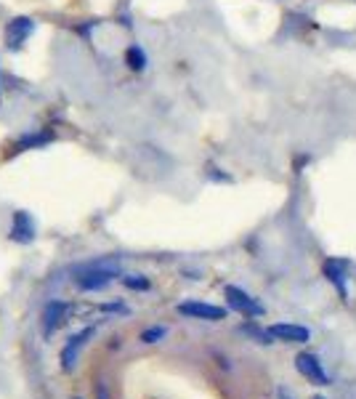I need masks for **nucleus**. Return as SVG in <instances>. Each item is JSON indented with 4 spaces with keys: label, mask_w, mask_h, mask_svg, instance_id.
Masks as SVG:
<instances>
[{
    "label": "nucleus",
    "mask_w": 356,
    "mask_h": 399,
    "mask_svg": "<svg viewBox=\"0 0 356 399\" xmlns=\"http://www.w3.org/2000/svg\"><path fill=\"white\" fill-rule=\"evenodd\" d=\"M343 269H346V264H343V261H327V264H325V272H327V277H330V282H335V285H338V293H341V296H346Z\"/></svg>",
    "instance_id": "9b49d317"
},
{
    "label": "nucleus",
    "mask_w": 356,
    "mask_h": 399,
    "mask_svg": "<svg viewBox=\"0 0 356 399\" xmlns=\"http://www.w3.org/2000/svg\"><path fill=\"white\" fill-rule=\"evenodd\" d=\"M120 280H122L125 288H131V290H141V293L149 290V280L144 277V274H122Z\"/></svg>",
    "instance_id": "f8f14e48"
},
{
    "label": "nucleus",
    "mask_w": 356,
    "mask_h": 399,
    "mask_svg": "<svg viewBox=\"0 0 356 399\" xmlns=\"http://www.w3.org/2000/svg\"><path fill=\"white\" fill-rule=\"evenodd\" d=\"M70 311V304H64V301H51L43 311V327L45 333H54L56 327L61 325V317Z\"/></svg>",
    "instance_id": "1a4fd4ad"
},
{
    "label": "nucleus",
    "mask_w": 356,
    "mask_h": 399,
    "mask_svg": "<svg viewBox=\"0 0 356 399\" xmlns=\"http://www.w3.org/2000/svg\"><path fill=\"white\" fill-rule=\"evenodd\" d=\"M32 30H35V19H30V16H19L14 22H8V27H6V43L16 51V48L24 45V40L32 35Z\"/></svg>",
    "instance_id": "423d86ee"
},
{
    "label": "nucleus",
    "mask_w": 356,
    "mask_h": 399,
    "mask_svg": "<svg viewBox=\"0 0 356 399\" xmlns=\"http://www.w3.org/2000/svg\"><path fill=\"white\" fill-rule=\"evenodd\" d=\"M32 237H35V224H32L30 213L16 210L14 226H11V240H16V242H30Z\"/></svg>",
    "instance_id": "6e6552de"
},
{
    "label": "nucleus",
    "mask_w": 356,
    "mask_h": 399,
    "mask_svg": "<svg viewBox=\"0 0 356 399\" xmlns=\"http://www.w3.org/2000/svg\"><path fill=\"white\" fill-rule=\"evenodd\" d=\"M268 336L284 343H306L309 341V330L303 325H290V322H280V325L268 327Z\"/></svg>",
    "instance_id": "0eeeda50"
},
{
    "label": "nucleus",
    "mask_w": 356,
    "mask_h": 399,
    "mask_svg": "<svg viewBox=\"0 0 356 399\" xmlns=\"http://www.w3.org/2000/svg\"><path fill=\"white\" fill-rule=\"evenodd\" d=\"M296 368L306 381H312V384H316V386H327V373L316 354H312V352H300V354L296 357Z\"/></svg>",
    "instance_id": "20e7f679"
},
{
    "label": "nucleus",
    "mask_w": 356,
    "mask_h": 399,
    "mask_svg": "<svg viewBox=\"0 0 356 399\" xmlns=\"http://www.w3.org/2000/svg\"><path fill=\"white\" fill-rule=\"evenodd\" d=\"M168 336V327L165 325H152L147 327L144 333H141V343H157V341H163Z\"/></svg>",
    "instance_id": "ddd939ff"
},
{
    "label": "nucleus",
    "mask_w": 356,
    "mask_h": 399,
    "mask_svg": "<svg viewBox=\"0 0 356 399\" xmlns=\"http://www.w3.org/2000/svg\"><path fill=\"white\" fill-rule=\"evenodd\" d=\"M277 397H280V399H293V394H290V391H287V389L282 386V389L277 391Z\"/></svg>",
    "instance_id": "4468645a"
},
{
    "label": "nucleus",
    "mask_w": 356,
    "mask_h": 399,
    "mask_svg": "<svg viewBox=\"0 0 356 399\" xmlns=\"http://www.w3.org/2000/svg\"><path fill=\"white\" fill-rule=\"evenodd\" d=\"M223 296L229 301V306L234 311H239V314H245V317H264V306L250 293H245L242 288H237V285H226Z\"/></svg>",
    "instance_id": "7ed1b4c3"
},
{
    "label": "nucleus",
    "mask_w": 356,
    "mask_h": 399,
    "mask_svg": "<svg viewBox=\"0 0 356 399\" xmlns=\"http://www.w3.org/2000/svg\"><path fill=\"white\" fill-rule=\"evenodd\" d=\"M125 61H128V67H131L134 72H141V70L147 67V54H144V48H141V45H131V48L125 51Z\"/></svg>",
    "instance_id": "9d476101"
},
{
    "label": "nucleus",
    "mask_w": 356,
    "mask_h": 399,
    "mask_svg": "<svg viewBox=\"0 0 356 399\" xmlns=\"http://www.w3.org/2000/svg\"><path fill=\"white\" fill-rule=\"evenodd\" d=\"M72 274H74V285H77L83 293H99V290H104L115 277H120V266L106 264V261H90V264L74 266Z\"/></svg>",
    "instance_id": "f257e3e1"
},
{
    "label": "nucleus",
    "mask_w": 356,
    "mask_h": 399,
    "mask_svg": "<svg viewBox=\"0 0 356 399\" xmlns=\"http://www.w3.org/2000/svg\"><path fill=\"white\" fill-rule=\"evenodd\" d=\"M178 314L189 317V320H202V322H221V320H226V309L223 306L205 304V301H184V304H178Z\"/></svg>",
    "instance_id": "f03ea898"
},
{
    "label": "nucleus",
    "mask_w": 356,
    "mask_h": 399,
    "mask_svg": "<svg viewBox=\"0 0 356 399\" xmlns=\"http://www.w3.org/2000/svg\"><path fill=\"white\" fill-rule=\"evenodd\" d=\"M314 399H322V397H314Z\"/></svg>",
    "instance_id": "2eb2a0df"
},
{
    "label": "nucleus",
    "mask_w": 356,
    "mask_h": 399,
    "mask_svg": "<svg viewBox=\"0 0 356 399\" xmlns=\"http://www.w3.org/2000/svg\"><path fill=\"white\" fill-rule=\"evenodd\" d=\"M93 327H86V330H80V333H74L72 338H70V343L61 349V368L64 370H72L74 365H77V357H80V352H83V346L88 343V338H93Z\"/></svg>",
    "instance_id": "39448f33"
}]
</instances>
